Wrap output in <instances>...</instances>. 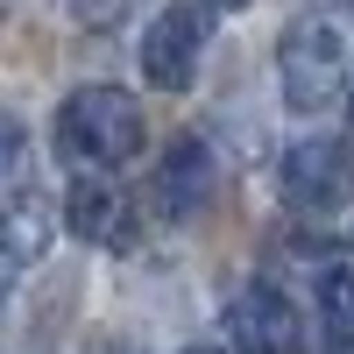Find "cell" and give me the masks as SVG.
Returning <instances> with one entry per match:
<instances>
[{
  "label": "cell",
  "mask_w": 354,
  "mask_h": 354,
  "mask_svg": "<svg viewBox=\"0 0 354 354\" xmlns=\"http://www.w3.org/2000/svg\"><path fill=\"white\" fill-rule=\"evenodd\" d=\"M142 100L128 85H78L57 106V149L85 170H121L142 156Z\"/></svg>",
  "instance_id": "1"
},
{
  "label": "cell",
  "mask_w": 354,
  "mask_h": 354,
  "mask_svg": "<svg viewBox=\"0 0 354 354\" xmlns=\"http://www.w3.org/2000/svg\"><path fill=\"white\" fill-rule=\"evenodd\" d=\"M347 64H354V43H347V21H333V15H298L277 43V85L305 113L326 106L347 85Z\"/></svg>",
  "instance_id": "2"
},
{
  "label": "cell",
  "mask_w": 354,
  "mask_h": 354,
  "mask_svg": "<svg viewBox=\"0 0 354 354\" xmlns=\"http://www.w3.org/2000/svg\"><path fill=\"white\" fill-rule=\"evenodd\" d=\"M277 192H283L290 213H333V205L354 192V156H347V142H333V135L290 142L283 163H277Z\"/></svg>",
  "instance_id": "3"
},
{
  "label": "cell",
  "mask_w": 354,
  "mask_h": 354,
  "mask_svg": "<svg viewBox=\"0 0 354 354\" xmlns=\"http://www.w3.org/2000/svg\"><path fill=\"white\" fill-rule=\"evenodd\" d=\"M198 50H205V15L198 8H163L142 28V78H149L156 93H192Z\"/></svg>",
  "instance_id": "4"
},
{
  "label": "cell",
  "mask_w": 354,
  "mask_h": 354,
  "mask_svg": "<svg viewBox=\"0 0 354 354\" xmlns=\"http://www.w3.org/2000/svg\"><path fill=\"white\" fill-rule=\"evenodd\" d=\"M227 354H290L298 347V319L277 283H248L227 298Z\"/></svg>",
  "instance_id": "5"
},
{
  "label": "cell",
  "mask_w": 354,
  "mask_h": 354,
  "mask_svg": "<svg viewBox=\"0 0 354 354\" xmlns=\"http://www.w3.org/2000/svg\"><path fill=\"white\" fill-rule=\"evenodd\" d=\"M205 198H213V149H205L198 135H177L170 149L156 156L149 205L163 220H192V213H205Z\"/></svg>",
  "instance_id": "6"
},
{
  "label": "cell",
  "mask_w": 354,
  "mask_h": 354,
  "mask_svg": "<svg viewBox=\"0 0 354 354\" xmlns=\"http://www.w3.org/2000/svg\"><path fill=\"white\" fill-rule=\"evenodd\" d=\"M64 227L78 234V241H93V248H128V198L121 185H106V177H78V185L64 192Z\"/></svg>",
  "instance_id": "7"
},
{
  "label": "cell",
  "mask_w": 354,
  "mask_h": 354,
  "mask_svg": "<svg viewBox=\"0 0 354 354\" xmlns=\"http://www.w3.org/2000/svg\"><path fill=\"white\" fill-rule=\"evenodd\" d=\"M57 241V205L50 198H15L8 213H0V262H15V270H28V262H43Z\"/></svg>",
  "instance_id": "8"
},
{
  "label": "cell",
  "mask_w": 354,
  "mask_h": 354,
  "mask_svg": "<svg viewBox=\"0 0 354 354\" xmlns=\"http://www.w3.org/2000/svg\"><path fill=\"white\" fill-rule=\"evenodd\" d=\"M312 298L319 312H326V326L333 340H354V255H326L312 270Z\"/></svg>",
  "instance_id": "9"
},
{
  "label": "cell",
  "mask_w": 354,
  "mask_h": 354,
  "mask_svg": "<svg viewBox=\"0 0 354 354\" xmlns=\"http://www.w3.org/2000/svg\"><path fill=\"white\" fill-rule=\"evenodd\" d=\"M21 156H28V135H21V121L15 113H0V185L21 170Z\"/></svg>",
  "instance_id": "10"
},
{
  "label": "cell",
  "mask_w": 354,
  "mask_h": 354,
  "mask_svg": "<svg viewBox=\"0 0 354 354\" xmlns=\"http://www.w3.org/2000/svg\"><path fill=\"white\" fill-rule=\"evenodd\" d=\"M121 8H128V0H78V21L85 28H106V21H121Z\"/></svg>",
  "instance_id": "11"
},
{
  "label": "cell",
  "mask_w": 354,
  "mask_h": 354,
  "mask_svg": "<svg viewBox=\"0 0 354 354\" xmlns=\"http://www.w3.org/2000/svg\"><path fill=\"white\" fill-rule=\"evenodd\" d=\"M15 277H21L15 262H0V312H8V290H15Z\"/></svg>",
  "instance_id": "12"
},
{
  "label": "cell",
  "mask_w": 354,
  "mask_h": 354,
  "mask_svg": "<svg viewBox=\"0 0 354 354\" xmlns=\"http://www.w3.org/2000/svg\"><path fill=\"white\" fill-rule=\"evenodd\" d=\"M319 354H354V340H326V347H319Z\"/></svg>",
  "instance_id": "13"
},
{
  "label": "cell",
  "mask_w": 354,
  "mask_h": 354,
  "mask_svg": "<svg viewBox=\"0 0 354 354\" xmlns=\"http://www.w3.org/2000/svg\"><path fill=\"white\" fill-rule=\"evenodd\" d=\"M185 354H227V347H213V340H205V347H185Z\"/></svg>",
  "instance_id": "14"
},
{
  "label": "cell",
  "mask_w": 354,
  "mask_h": 354,
  "mask_svg": "<svg viewBox=\"0 0 354 354\" xmlns=\"http://www.w3.org/2000/svg\"><path fill=\"white\" fill-rule=\"evenodd\" d=\"M220 8H241V0H220Z\"/></svg>",
  "instance_id": "15"
},
{
  "label": "cell",
  "mask_w": 354,
  "mask_h": 354,
  "mask_svg": "<svg viewBox=\"0 0 354 354\" xmlns=\"http://www.w3.org/2000/svg\"><path fill=\"white\" fill-rule=\"evenodd\" d=\"M347 121H354V100H347Z\"/></svg>",
  "instance_id": "16"
}]
</instances>
